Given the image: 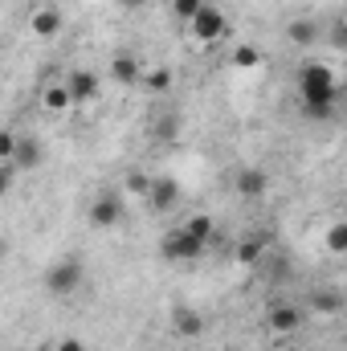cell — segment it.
Segmentation results:
<instances>
[{
    "instance_id": "6da1fadb",
    "label": "cell",
    "mask_w": 347,
    "mask_h": 351,
    "mask_svg": "<svg viewBox=\"0 0 347 351\" xmlns=\"http://www.w3.org/2000/svg\"><path fill=\"white\" fill-rule=\"evenodd\" d=\"M298 94H302V110L307 119H335V102H339V74L323 62H307L298 70Z\"/></svg>"
},
{
    "instance_id": "7a4b0ae2",
    "label": "cell",
    "mask_w": 347,
    "mask_h": 351,
    "mask_svg": "<svg viewBox=\"0 0 347 351\" xmlns=\"http://www.w3.org/2000/svg\"><path fill=\"white\" fill-rule=\"evenodd\" d=\"M45 290L53 294V298H70L82 282H86V265H82V258H62V262H53L49 269H45Z\"/></svg>"
},
{
    "instance_id": "3957f363",
    "label": "cell",
    "mask_w": 347,
    "mask_h": 351,
    "mask_svg": "<svg viewBox=\"0 0 347 351\" xmlns=\"http://www.w3.org/2000/svg\"><path fill=\"white\" fill-rule=\"evenodd\" d=\"M143 200H147L152 213H172V208H180V200H184V188H180L176 176H152Z\"/></svg>"
},
{
    "instance_id": "277c9868",
    "label": "cell",
    "mask_w": 347,
    "mask_h": 351,
    "mask_svg": "<svg viewBox=\"0 0 347 351\" xmlns=\"http://www.w3.org/2000/svg\"><path fill=\"white\" fill-rule=\"evenodd\" d=\"M188 33H192V41H200V45H217V41L225 37V12H221L217 4H204V8L188 21Z\"/></svg>"
},
{
    "instance_id": "5b68a950",
    "label": "cell",
    "mask_w": 347,
    "mask_h": 351,
    "mask_svg": "<svg viewBox=\"0 0 347 351\" xmlns=\"http://www.w3.org/2000/svg\"><path fill=\"white\" fill-rule=\"evenodd\" d=\"M86 221L94 229H115V225H123V196H119V192L94 196V204L86 208Z\"/></svg>"
},
{
    "instance_id": "8992f818",
    "label": "cell",
    "mask_w": 347,
    "mask_h": 351,
    "mask_svg": "<svg viewBox=\"0 0 347 351\" xmlns=\"http://www.w3.org/2000/svg\"><path fill=\"white\" fill-rule=\"evenodd\" d=\"M204 250H208V245L192 241L184 229H168V233H164V241H160V254H164L168 262H196Z\"/></svg>"
},
{
    "instance_id": "52a82bcc",
    "label": "cell",
    "mask_w": 347,
    "mask_h": 351,
    "mask_svg": "<svg viewBox=\"0 0 347 351\" xmlns=\"http://www.w3.org/2000/svg\"><path fill=\"white\" fill-rule=\"evenodd\" d=\"M62 8L58 4H37L33 12H29V33L33 37H41V41H53L58 33H62Z\"/></svg>"
},
{
    "instance_id": "ba28073f",
    "label": "cell",
    "mask_w": 347,
    "mask_h": 351,
    "mask_svg": "<svg viewBox=\"0 0 347 351\" xmlns=\"http://www.w3.org/2000/svg\"><path fill=\"white\" fill-rule=\"evenodd\" d=\"M41 160H45V147H41V139H33V135H16V147H12V168L16 176L33 172V168H41Z\"/></svg>"
},
{
    "instance_id": "9c48e42d",
    "label": "cell",
    "mask_w": 347,
    "mask_h": 351,
    "mask_svg": "<svg viewBox=\"0 0 347 351\" xmlns=\"http://www.w3.org/2000/svg\"><path fill=\"white\" fill-rule=\"evenodd\" d=\"M286 41H290L294 49H315V45L323 41V25H319L315 16H294V21L286 25Z\"/></svg>"
},
{
    "instance_id": "30bf717a",
    "label": "cell",
    "mask_w": 347,
    "mask_h": 351,
    "mask_svg": "<svg viewBox=\"0 0 347 351\" xmlns=\"http://www.w3.org/2000/svg\"><path fill=\"white\" fill-rule=\"evenodd\" d=\"M265 323H270L274 335H294V331L302 327V311H298L294 302H270Z\"/></svg>"
},
{
    "instance_id": "8fae6325",
    "label": "cell",
    "mask_w": 347,
    "mask_h": 351,
    "mask_svg": "<svg viewBox=\"0 0 347 351\" xmlns=\"http://www.w3.org/2000/svg\"><path fill=\"white\" fill-rule=\"evenodd\" d=\"M62 82H66V90H70L74 106H78V102H94V98H98V86H102L94 70H70Z\"/></svg>"
},
{
    "instance_id": "7c38bea8",
    "label": "cell",
    "mask_w": 347,
    "mask_h": 351,
    "mask_svg": "<svg viewBox=\"0 0 347 351\" xmlns=\"http://www.w3.org/2000/svg\"><path fill=\"white\" fill-rule=\"evenodd\" d=\"M180 131H184V119L176 110H160L152 119V143H160V147H172L176 139H180Z\"/></svg>"
},
{
    "instance_id": "4fadbf2b",
    "label": "cell",
    "mask_w": 347,
    "mask_h": 351,
    "mask_svg": "<svg viewBox=\"0 0 347 351\" xmlns=\"http://www.w3.org/2000/svg\"><path fill=\"white\" fill-rule=\"evenodd\" d=\"M233 188H237V196H246V200H261V196L270 192V176L261 172V168H241V172L233 176Z\"/></svg>"
},
{
    "instance_id": "5bb4252c",
    "label": "cell",
    "mask_w": 347,
    "mask_h": 351,
    "mask_svg": "<svg viewBox=\"0 0 347 351\" xmlns=\"http://www.w3.org/2000/svg\"><path fill=\"white\" fill-rule=\"evenodd\" d=\"M172 327L184 335V339H196V335L204 331V315H200L196 306L180 302V306H172Z\"/></svg>"
},
{
    "instance_id": "9a60e30c",
    "label": "cell",
    "mask_w": 347,
    "mask_h": 351,
    "mask_svg": "<svg viewBox=\"0 0 347 351\" xmlns=\"http://www.w3.org/2000/svg\"><path fill=\"white\" fill-rule=\"evenodd\" d=\"M139 74H143V66H139V58H135V53H127V49H123V53H115V58H110V78H115L119 86H135V82H139Z\"/></svg>"
},
{
    "instance_id": "2e32d148",
    "label": "cell",
    "mask_w": 347,
    "mask_h": 351,
    "mask_svg": "<svg viewBox=\"0 0 347 351\" xmlns=\"http://www.w3.org/2000/svg\"><path fill=\"white\" fill-rule=\"evenodd\" d=\"M41 106H45L49 114H66V110L74 106V98H70L66 82H49V86L41 90Z\"/></svg>"
},
{
    "instance_id": "e0dca14e",
    "label": "cell",
    "mask_w": 347,
    "mask_h": 351,
    "mask_svg": "<svg viewBox=\"0 0 347 351\" xmlns=\"http://www.w3.org/2000/svg\"><path fill=\"white\" fill-rule=\"evenodd\" d=\"M265 245H270L265 233H246V237L237 241V262L241 265H258L261 254H265Z\"/></svg>"
},
{
    "instance_id": "ac0fdd59",
    "label": "cell",
    "mask_w": 347,
    "mask_h": 351,
    "mask_svg": "<svg viewBox=\"0 0 347 351\" xmlns=\"http://www.w3.org/2000/svg\"><path fill=\"white\" fill-rule=\"evenodd\" d=\"M192 241H200V245H208V241H217V225H213V217H204V213H192L184 225H180Z\"/></svg>"
},
{
    "instance_id": "d6986e66",
    "label": "cell",
    "mask_w": 347,
    "mask_h": 351,
    "mask_svg": "<svg viewBox=\"0 0 347 351\" xmlns=\"http://www.w3.org/2000/svg\"><path fill=\"white\" fill-rule=\"evenodd\" d=\"M139 86L147 90V94H168V90L176 86V74L168 70V66H156V70H143V74H139Z\"/></svg>"
},
{
    "instance_id": "ffe728a7",
    "label": "cell",
    "mask_w": 347,
    "mask_h": 351,
    "mask_svg": "<svg viewBox=\"0 0 347 351\" xmlns=\"http://www.w3.org/2000/svg\"><path fill=\"white\" fill-rule=\"evenodd\" d=\"M311 306H315V315L335 319V315L344 311V294H339V290H315V294H311Z\"/></svg>"
},
{
    "instance_id": "44dd1931",
    "label": "cell",
    "mask_w": 347,
    "mask_h": 351,
    "mask_svg": "<svg viewBox=\"0 0 347 351\" xmlns=\"http://www.w3.org/2000/svg\"><path fill=\"white\" fill-rule=\"evenodd\" d=\"M233 66H237V70H258L261 49L258 45H237V49H233Z\"/></svg>"
},
{
    "instance_id": "7402d4cb",
    "label": "cell",
    "mask_w": 347,
    "mask_h": 351,
    "mask_svg": "<svg viewBox=\"0 0 347 351\" xmlns=\"http://www.w3.org/2000/svg\"><path fill=\"white\" fill-rule=\"evenodd\" d=\"M327 254H335V258L347 254V225L344 221H335V225L327 229Z\"/></svg>"
},
{
    "instance_id": "603a6c76",
    "label": "cell",
    "mask_w": 347,
    "mask_h": 351,
    "mask_svg": "<svg viewBox=\"0 0 347 351\" xmlns=\"http://www.w3.org/2000/svg\"><path fill=\"white\" fill-rule=\"evenodd\" d=\"M204 4H208V0H172V16L180 21V25H188V21H192Z\"/></svg>"
},
{
    "instance_id": "cb8c5ba5",
    "label": "cell",
    "mask_w": 347,
    "mask_h": 351,
    "mask_svg": "<svg viewBox=\"0 0 347 351\" xmlns=\"http://www.w3.org/2000/svg\"><path fill=\"white\" fill-rule=\"evenodd\" d=\"M327 45H331V49H347V21L344 16L331 21V29H327Z\"/></svg>"
},
{
    "instance_id": "d4e9b609",
    "label": "cell",
    "mask_w": 347,
    "mask_h": 351,
    "mask_svg": "<svg viewBox=\"0 0 347 351\" xmlns=\"http://www.w3.org/2000/svg\"><path fill=\"white\" fill-rule=\"evenodd\" d=\"M12 147H16V131L0 127V164H8V160H12Z\"/></svg>"
},
{
    "instance_id": "484cf974",
    "label": "cell",
    "mask_w": 347,
    "mask_h": 351,
    "mask_svg": "<svg viewBox=\"0 0 347 351\" xmlns=\"http://www.w3.org/2000/svg\"><path fill=\"white\" fill-rule=\"evenodd\" d=\"M53 351H86V339H78V335H62V339L53 343Z\"/></svg>"
},
{
    "instance_id": "4316f807",
    "label": "cell",
    "mask_w": 347,
    "mask_h": 351,
    "mask_svg": "<svg viewBox=\"0 0 347 351\" xmlns=\"http://www.w3.org/2000/svg\"><path fill=\"white\" fill-rule=\"evenodd\" d=\"M147 184H152V176H143V172H127V188H131V192H139V196H143V192H147Z\"/></svg>"
},
{
    "instance_id": "83f0119b",
    "label": "cell",
    "mask_w": 347,
    "mask_h": 351,
    "mask_svg": "<svg viewBox=\"0 0 347 351\" xmlns=\"http://www.w3.org/2000/svg\"><path fill=\"white\" fill-rule=\"evenodd\" d=\"M12 180H16V168L12 164H0V196L12 192Z\"/></svg>"
},
{
    "instance_id": "f1b7e54d",
    "label": "cell",
    "mask_w": 347,
    "mask_h": 351,
    "mask_svg": "<svg viewBox=\"0 0 347 351\" xmlns=\"http://www.w3.org/2000/svg\"><path fill=\"white\" fill-rule=\"evenodd\" d=\"M115 4H119V12H143L152 0H115Z\"/></svg>"
},
{
    "instance_id": "f546056e",
    "label": "cell",
    "mask_w": 347,
    "mask_h": 351,
    "mask_svg": "<svg viewBox=\"0 0 347 351\" xmlns=\"http://www.w3.org/2000/svg\"><path fill=\"white\" fill-rule=\"evenodd\" d=\"M4 254H8V245H4V237H0V262H4Z\"/></svg>"
}]
</instances>
